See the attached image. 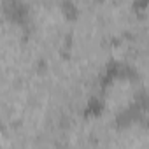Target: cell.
Returning <instances> with one entry per match:
<instances>
[{"label": "cell", "mask_w": 149, "mask_h": 149, "mask_svg": "<svg viewBox=\"0 0 149 149\" xmlns=\"http://www.w3.org/2000/svg\"><path fill=\"white\" fill-rule=\"evenodd\" d=\"M25 42L39 65L65 56L72 13L56 2H35L25 7L23 14Z\"/></svg>", "instance_id": "obj_1"}, {"label": "cell", "mask_w": 149, "mask_h": 149, "mask_svg": "<svg viewBox=\"0 0 149 149\" xmlns=\"http://www.w3.org/2000/svg\"><path fill=\"white\" fill-rule=\"evenodd\" d=\"M0 149H21V144L11 128H0Z\"/></svg>", "instance_id": "obj_3"}, {"label": "cell", "mask_w": 149, "mask_h": 149, "mask_svg": "<svg viewBox=\"0 0 149 149\" xmlns=\"http://www.w3.org/2000/svg\"><path fill=\"white\" fill-rule=\"evenodd\" d=\"M146 81L139 79L135 74L119 68V72L111 74L104 84L98 88L102 100V111L107 118L118 119L137 109V102L144 91Z\"/></svg>", "instance_id": "obj_2"}]
</instances>
